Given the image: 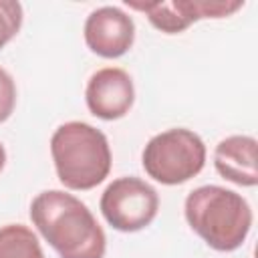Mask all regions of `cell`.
Listing matches in <instances>:
<instances>
[{"mask_svg":"<svg viewBox=\"0 0 258 258\" xmlns=\"http://www.w3.org/2000/svg\"><path fill=\"white\" fill-rule=\"evenodd\" d=\"M89 111L105 121L121 119L129 113L135 101L133 81L127 71L105 67L93 73L85 91Z\"/></svg>","mask_w":258,"mask_h":258,"instance_id":"8","label":"cell"},{"mask_svg":"<svg viewBox=\"0 0 258 258\" xmlns=\"http://www.w3.org/2000/svg\"><path fill=\"white\" fill-rule=\"evenodd\" d=\"M240 0H161V2H129L127 6L147 14L149 22L167 34L185 30L200 18H224L242 8Z\"/></svg>","mask_w":258,"mask_h":258,"instance_id":"6","label":"cell"},{"mask_svg":"<svg viewBox=\"0 0 258 258\" xmlns=\"http://www.w3.org/2000/svg\"><path fill=\"white\" fill-rule=\"evenodd\" d=\"M0 258H44L36 234L22 224L0 228Z\"/></svg>","mask_w":258,"mask_h":258,"instance_id":"10","label":"cell"},{"mask_svg":"<svg viewBox=\"0 0 258 258\" xmlns=\"http://www.w3.org/2000/svg\"><path fill=\"white\" fill-rule=\"evenodd\" d=\"M141 161L149 177L163 185H177L204 169L206 145L189 129H167L147 141Z\"/></svg>","mask_w":258,"mask_h":258,"instance_id":"4","label":"cell"},{"mask_svg":"<svg viewBox=\"0 0 258 258\" xmlns=\"http://www.w3.org/2000/svg\"><path fill=\"white\" fill-rule=\"evenodd\" d=\"M214 165L228 181L254 187L258 183L256 139L248 135H230L222 139L214 151Z\"/></svg>","mask_w":258,"mask_h":258,"instance_id":"9","label":"cell"},{"mask_svg":"<svg viewBox=\"0 0 258 258\" xmlns=\"http://www.w3.org/2000/svg\"><path fill=\"white\" fill-rule=\"evenodd\" d=\"M22 26V6L14 0H0V48L6 46Z\"/></svg>","mask_w":258,"mask_h":258,"instance_id":"11","label":"cell"},{"mask_svg":"<svg viewBox=\"0 0 258 258\" xmlns=\"http://www.w3.org/2000/svg\"><path fill=\"white\" fill-rule=\"evenodd\" d=\"M183 212L189 228L218 252L240 248L252 228L248 202L222 185H202L189 191Z\"/></svg>","mask_w":258,"mask_h":258,"instance_id":"2","label":"cell"},{"mask_svg":"<svg viewBox=\"0 0 258 258\" xmlns=\"http://www.w3.org/2000/svg\"><path fill=\"white\" fill-rule=\"evenodd\" d=\"M4 163H6V151H4V145L0 143V171H2Z\"/></svg>","mask_w":258,"mask_h":258,"instance_id":"13","label":"cell"},{"mask_svg":"<svg viewBox=\"0 0 258 258\" xmlns=\"http://www.w3.org/2000/svg\"><path fill=\"white\" fill-rule=\"evenodd\" d=\"M50 153L56 175L69 189H93L111 171L105 133L83 121L62 123L50 137Z\"/></svg>","mask_w":258,"mask_h":258,"instance_id":"3","label":"cell"},{"mask_svg":"<svg viewBox=\"0 0 258 258\" xmlns=\"http://www.w3.org/2000/svg\"><path fill=\"white\" fill-rule=\"evenodd\" d=\"M159 210V196L147 181L127 175L111 181L101 196L105 220L119 232H137L153 222Z\"/></svg>","mask_w":258,"mask_h":258,"instance_id":"5","label":"cell"},{"mask_svg":"<svg viewBox=\"0 0 258 258\" xmlns=\"http://www.w3.org/2000/svg\"><path fill=\"white\" fill-rule=\"evenodd\" d=\"M32 224L60 258H103L107 238L91 210L73 194L48 189L30 204Z\"/></svg>","mask_w":258,"mask_h":258,"instance_id":"1","label":"cell"},{"mask_svg":"<svg viewBox=\"0 0 258 258\" xmlns=\"http://www.w3.org/2000/svg\"><path fill=\"white\" fill-rule=\"evenodd\" d=\"M16 105V85L14 79L0 67V123H4Z\"/></svg>","mask_w":258,"mask_h":258,"instance_id":"12","label":"cell"},{"mask_svg":"<svg viewBox=\"0 0 258 258\" xmlns=\"http://www.w3.org/2000/svg\"><path fill=\"white\" fill-rule=\"evenodd\" d=\"M135 40V24L129 14L117 6H101L87 16L85 42L87 46L103 56L117 58L125 54Z\"/></svg>","mask_w":258,"mask_h":258,"instance_id":"7","label":"cell"}]
</instances>
